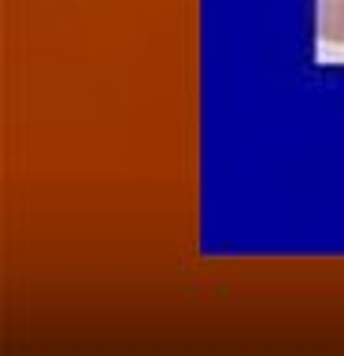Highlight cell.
I'll return each instance as SVG.
<instances>
[{
    "label": "cell",
    "mask_w": 344,
    "mask_h": 356,
    "mask_svg": "<svg viewBox=\"0 0 344 356\" xmlns=\"http://www.w3.org/2000/svg\"><path fill=\"white\" fill-rule=\"evenodd\" d=\"M318 38L344 44V0H318Z\"/></svg>",
    "instance_id": "obj_1"
}]
</instances>
